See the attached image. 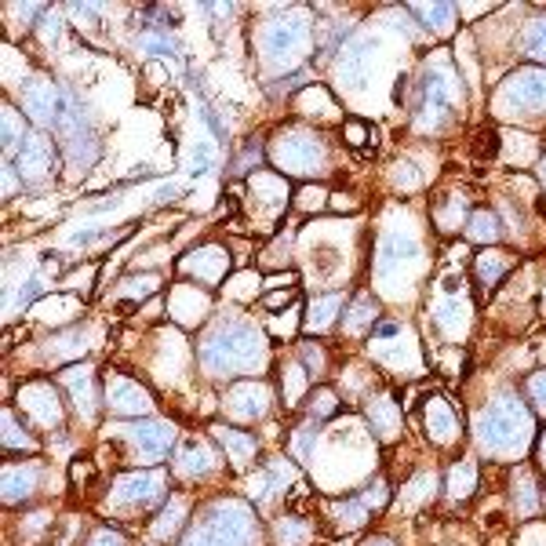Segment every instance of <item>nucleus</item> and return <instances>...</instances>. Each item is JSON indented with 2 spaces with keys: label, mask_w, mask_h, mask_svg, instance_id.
Segmentation results:
<instances>
[{
  "label": "nucleus",
  "mask_w": 546,
  "mask_h": 546,
  "mask_svg": "<svg viewBox=\"0 0 546 546\" xmlns=\"http://www.w3.org/2000/svg\"><path fill=\"white\" fill-rule=\"evenodd\" d=\"M539 175H543V182H546V157H543V164H539Z\"/></svg>",
  "instance_id": "obj_43"
},
{
  "label": "nucleus",
  "mask_w": 546,
  "mask_h": 546,
  "mask_svg": "<svg viewBox=\"0 0 546 546\" xmlns=\"http://www.w3.org/2000/svg\"><path fill=\"white\" fill-rule=\"evenodd\" d=\"M4 448H37V441H33L30 434H19V426H15V415H4Z\"/></svg>",
  "instance_id": "obj_34"
},
{
  "label": "nucleus",
  "mask_w": 546,
  "mask_h": 546,
  "mask_svg": "<svg viewBox=\"0 0 546 546\" xmlns=\"http://www.w3.org/2000/svg\"><path fill=\"white\" fill-rule=\"evenodd\" d=\"M474 488H477V463H470V459L455 463L452 474H448V492H452V499H466Z\"/></svg>",
  "instance_id": "obj_27"
},
{
  "label": "nucleus",
  "mask_w": 546,
  "mask_h": 546,
  "mask_svg": "<svg viewBox=\"0 0 546 546\" xmlns=\"http://www.w3.org/2000/svg\"><path fill=\"white\" fill-rule=\"evenodd\" d=\"M419 263V244L412 241V237H401V233H390V237H383V244H379V259H375V273L383 277V281H390L401 266H415Z\"/></svg>",
  "instance_id": "obj_12"
},
{
  "label": "nucleus",
  "mask_w": 546,
  "mask_h": 546,
  "mask_svg": "<svg viewBox=\"0 0 546 546\" xmlns=\"http://www.w3.org/2000/svg\"><path fill=\"white\" fill-rule=\"evenodd\" d=\"M412 11L419 19H426V26H430L437 37H448V33H452L455 4H412Z\"/></svg>",
  "instance_id": "obj_23"
},
{
  "label": "nucleus",
  "mask_w": 546,
  "mask_h": 546,
  "mask_svg": "<svg viewBox=\"0 0 546 546\" xmlns=\"http://www.w3.org/2000/svg\"><path fill=\"white\" fill-rule=\"evenodd\" d=\"M499 233H503L499 230V215L485 212V208L470 215V223H466V237L470 241H499Z\"/></svg>",
  "instance_id": "obj_30"
},
{
  "label": "nucleus",
  "mask_w": 546,
  "mask_h": 546,
  "mask_svg": "<svg viewBox=\"0 0 546 546\" xmlns=\"http://www.w3.org/2000/svg\"><path fill=\"white\" fill-rule=\"evenodd\" d=\"M33 492V466H26V470H19V466H4V499L8 503H15L19 496H30Z\"/></svg>",
  "instance_id": "obj_28"
},
{
  "label": "nucleus",
  "mask_w": 546,
  "mask_h": 546,
  "mask_svg": "<svg viewBox=\"0 0 546 546\" xmlns=\"http://www.w3.org/2000/svg\"><path fill=\"white\" fill-rule=\"evenodd\" d=\"M539 463L546 466V434H543V441H539Z\"/></svg>",
  "instance_id": "obj_42"
},
{
  "label": "nucleus",
  "mask_w": 546,
  "mask_h": 546,
  "mask_svg": "<svg viewBox=\"0 0 546 546\" xmlns=\"http://www.w3.org/2000/svg\"><path fill=\"white\" fill-rule=\"evenodd\" d=\"M22 106L33 121L44 124V128H59L62 113H66V99L59 95V88L44 77H33L26 88H22Z\"/></svg>",
  "instance_id": "obj_8"
},
{
  "label": "nucleus",
  "mask_w": 546,
  "mask_h": 546,
  "mask_svg": "<svg viewBox=\"0 0 546 546\" xmlns=\"http://www.w3.org/2000/svg\"><path fill=\"white\" fill-rule=\"evenodd\" d=\"M364 324H375V303H372V295H357L354 314L346 317V332H361Z\"/></svg>",
  "instance_id": "obj_33"
},
{
  "label": "nucleus",
  "mask_w": 546,
  "mask_h": 546,
  "mask_svg": "<svg viewBox=\"0 0 546 546\" xmlns=\"http://www.w3.org/2000/svg\"><path fill=\"white\" fill-rule=\"evenodd\" d=\"M332 517H335V525L343 528V532H350V528H357V525L368 521V503H364V496L361 499H346V503H335Z\"/></svg>",
  "instance_id": "obj_29"
},
{
  "label": "nucleus",
  "mask_w": 546,
  "mask_h": 546,
  "mask_svg": "<svg viewBox=\"0 0 546 546\" xmlns=\"http://www.w3.org/2000/svg\"><path fill=\"white\" fill-rule=\"evenodd\" d=\"M426 426H430L434 441H441V445L455 441V434H459V419H455V412L441 397H430V405H426Z\"/></svg>",
  "instance_id": "obj_16"
},
{
  "label": "nucleus",
  "mask_w": 546,
  "mask_h": 546,
  "mask_svg": "<svg viewBox=\"0 0 546 546\" xmlns=\"http://www.w3.org/2000/svg\"><path fill=\"white\" fill-rule=\"evenodd\" d=\"M19 401L26 405V412H37V415H41L44 423H59V419H62L59 405H55V394H51V386H44V383L26 386Z\"/></svg>",
  "instance_id": "obj_19"
},
{
  "label": "nucleus",
  "mask_w": 546,
  "mask_h": 546,
  "mask_svg": "<svg viewBox=\"0 0 546 546\" xmlns=\"http://www.w3.org/2000/svg\"><path fill=\"white\" fill-rule=\"evenodd\" d=\"M215 441H223V448L230 452L233 466H244L255 455V437L244 434V430H230V426H215L212 430Z\"/></svg>",
  "instance_id": "obj_21"
},
{
  "label": "nucleus",
  "mask_w": 546,
  "mask_h": 546,
  "mask_svg": "<svg viewBox=\"0 0 546 546\" xmlns=\"http://www.w3.org/2000/svg\"><path fill=\"white\" fill-rule=\"evenodd\" d=\"M164 492V474L161 470H142V474H128L117 481V492H113V499L117 503H153V499H161Z\"/></svg>",
  "instance_id": "obj_13"
},
{
  "label": "nucleus",
  "mask_w": 546,
  "mask_h": 546,
  "mask_svg": "<svg viewBox=\"0 0 546 546\" xmlns=\"http://www.w3.org/2000/svg\"><path fill=\"white\" fill-rule=\"evenodd\" d=\"M528 401H532L539 412H546V372H539L528 379Z\"/></svg>",
  "instance_id": "obj_37"
},
{
  "label": "nucleus",
  "mask_w": 546,
  "mask_h": 546,
  "mask_svg": "<svg viewBox=\"0 0 546 546\" xmlns=\"http://www.w3.org/2000/svg\"><path fill=\"white\" fill-rule=\"evenodd\" d=\"M175 470L186 477L208 474V470H212V452H208V445H204V441H193V437L190 441H182L179 459H175Z\"/></svg>",
  "instance_id": "obj_20"
},
{
  "label": "nucleus",
  "mask_w": 546,
  "mask_h": 546,
  "mask_svg": "<svg viewBox=\"0 0 546 546\" xmlns=\"http://www.w3.org/2000/svg\"><path fill=\"white\" fill-rule=\"evenodd\" d=\"M459 106V73L448 59L426 62L423 77V124H441Z\"/></svg>",
  "instance_id": "obj_7"
},
{
  "label": "nucleus",
  "mask_w": 546,
  "mask_h": 546,
  "mask_svg": "<svg viewBox=\"0 0 546 546\" xmlns=\"http://www.w3.org/2000/svg\"><path fill=\"white\" fill-rule=\"evenodd\" d=\"M179 270L186 273V277H197L204 288H215V284L226 277V270H230V255H226L223 248L208 244V248H197V252L186 255L179 263Z\"/></svg>",
  "instance_id": "obj_11"
},
{
  "label": "nucleus",
  "mask_w": 546,
  "mask_h": 546,
  "mask_svg": "<svg viewBox=\"0 0 546 546\" xmlns=\"http://www.w3.org/2000/svg\"><path fill=\"white\" fill-rule=\"evenodd\" d=\"M201 364L212 375H248L266 364V343L252 324H223L201 346Z\"/></svg>",
  "instance_id": "obj_1"
},
{
  "label": "nucleus",
  "mask_w": 546,
  "mask_h": 546,
  "mask_svg": "<svg viewBox=\"0 0 546 546\" xmlns=\"http://www.w3.org/2000/svg\"><path fill=\"white\" fill-rule=\"evenodd\" d=\"M255 536V517L248 514V506L244 503H226L212 506L208 514H204L201 525L190 528V536L182 546H248Z\"/></svg>",
  "instance_id": "obj_3"
},
{
  "label": "nucleus",
  "mask_w": 546,
  "mask_h": 546,
  "mask_svg": "<svg viewBox=\"0 0 546 546\" xmlns=\"http://www.w3.org/2000/svg\"><path fill=\"white\" fill-rule=\"evenodd\" d=\"M295 299H299V292H295V288H288V292H273V295H266L263 306H266V310H277V306H288V303H295Z\"/></svg>",
  "instance_id": "obj_38"
},
{
  "label": "nucleus",
  "mask_w": 546,
  "mask_h": 546,
  "mask_svg": "<svg viewBox=\"0 0 546 546\" xmlns=\"http://www.w3.org/2000/svg\"><path fill=\"white\" fill-rule=\"evenodd\" d=\"M106 408L121 415H139L150 408V394H146L139 383H132V379L113 375L110 383H106Z\"/></svg>",
  "instance_id": "obj_14"
},
{
  "label": "nucleus",
  "mask_w": 546,
  "mask_h": 546,
  "mask_svg": "<svg viewBox=\"0 0 546 546\" xmlns=\"http://www.w3.org/2000/svg\"><path fill=\"white\" fill-rule=\"evenodd\" d=\"M361 546H394V543H390V539H364Z\"/></svg>",
  "instance_id": "obj_41"
},
{
  "label": "nucleus",
  "mask_w": 546,
  "mask_h": 546,
  "mask_svg": "<svg viewBox=\"0 0 546 546\" xmlns=\"http://www.w3.org/2000/svg\"><path fill=\"white\" fill-rule=\"evenodd\" d=\"M226 405H230L233 415H241V419H255V415L266 412V390L255 383L233 386L230 397H226Z\"/></svg>",
  "instance_id": "obj_17"
},
{
  "label": "nucleus",
  "mask_w": 546,
  "mask_h": 546,
  "mask_svg": "<svg viewBox=\"0 0 546 546\" xmlns=\"http://www.w3.org/2000/svg\"><path fill=\"white\" fill-rule=\"evenodd\" d=\"M339 310H343V295H324V299H314V303H310V314H306V328H310V332H324V328L335 321Z\"/></svg>",
  "instance_id": "obj_25"
},
{
  "label": "nucleus",
  "mask_w": 546,
  "mask_h": 546,
  "mask_svg": "<svg viewBox=\"0 0 546 546\" xmlns=\"http://www.w3.org/2000/svg\"><path fill=\"white\" fill-rule=\"evenodd\" d=\"M314 30L306 15H284L263 26V59L270 62L273 70H292L295 62H303V55L310 51Z\"/></svg>",
  "instance_id": "obj_4"
},
{
  "label": "nucleus",
  "mask_w": 546,
  "mask_h": 546,
  "mask_svg": "<svg viewBox=\"0 0 546 546\" xmlns=\"http://www.w3.org/2000/svg\"><path fill=\"white\" fill-rule=\"evenodd\" d=\"M332 412H335V397L328 390H321L317 394V415H332Z\"/></svg>",
  "instance_id": "obj_40"
},
{
  "label": "nucleus",
  "mask_w": 546,
  "mask_h": 546,
  "mask_svg": "<svg viewBox=\"0 0 546 546\" xmlns=\"http://www.w3.org/2000/svg\"><path fill=\"white\" fill-rule=\"evenodd\" d=\"M368 62H372V41H368V37L346 44L343 55H339V77L357 88V84L364 81V73H368Z\"/></svg>",
  "instance_id": "obj_15"
},
{
  "label": "nucleus",
  "mask_w": 546,
  "mask_h": 546,
  "mask_svg": "<svg viewBox=\"0 0 546 546\" xmlns=\"http://www.w3.org/2000/svg\"><path fill=\"white\" fill-rule=\"evenodd\" d=\"M88 546H124V539L117 536V532H110V528H102V532H95V536H91Z\"/></svg>",
  "instance_id": "obj_39"
},
{
  "label": "nucleus",
  "mask_w": 546,
  "mask_h": 546,
  "mask_svg": "<svg viewBox=\"0 0 546 546\" xmlns=\"http://www.w3.org/2000/svg\"><path fill=\"white\" fill-rule=\"evenodd\" d=\"M124 441L135 448V452L146 459V463H157L168 455L175 441V426L172 423H157V419H146V423H132V426H121Z\"/></svg>",
  "instance_id": "obj_9"
},
{
  "label": "nucleus",
  "mask_w": 546,
  "mask_h": 546,
  "mask_svg": "<svg viewBox=\"0 0 546 546\" xmlns=\"http://www.w3.org/2000/svg\"><path fill=\"white\" fill-rule=\"evenodd\" d=\"M525 55L536 62H546V19H536L525 30Z\"/></svg>",
  "instance_id": "obj_32"
},
{
  "label": "nucleus",
  "mask_w": 546,
  "mask_h": 546,
  "mask_svg": "<svg viewBox=\"0 0 546 546\" xmlns=\"http://www.w3.org/2000/svg\"><path fill=\"white\" fill-rule=\"evenodd\" d=\"M182 514H186V503H182V499H172V503H168V510L161 514V521L153 525V536H157V539H172L175 532H179L182 521H186Z\"/></svg>",
  "instance_id": "obj_31"
},
{
  "label": "nucleus",
  "mask_w": 546,
  "mask_h": 546,
  "mask_svg": "<svg viewBox=\"0 0 546 546\" xmlns=\"http://www.w3.org/2000/svg\"><path fill=\"white\" fill-rule=\"evenodd\" d=\"M343 135H346V142H350L354 150H361V146H368V139H372V128H368L364 121H346Z\"/></svg>",
  "instance_id": "obj_36"
},
{
  "label": "nucleus",
  "mask_w": 546,
  "mask_h": 546,
  "mask_svg": "<svg viewBox=\"0 0 546 546\" xmlns=\"http://www.w3.org/2000/svg\"><path fill=\"white\" fill-rule=\"evenodd\" d=\"M532 437V412L521 401L506 397L477 415V441L492 455H514Z\"/></svg>",
  "instance_id": "obj_2"
},
{
  "label": "nucleus",
  "mask_w": 546,
  "mask_h": 546,
  "mask_svg": "<svg viewBox=\"0 0 546 546\" xmlns=\"http://www.w3.org/2000/svg\"><path fill=\"white\" fill-rule=\"evenodd\" d=\"M66 386H70L73 397H77L81 415L95 412V379H91V368H70V372H66Z\"/></svg>",
  "instance_id": "obj_22"
},
{
  "label": "nucleus",
  "mask_w": 546,
  "mask_h": 546,
  "mask_svg": "<svg viewBox=\"0 0 546 546\" xmlns=\"http://www.w3.org/2000/svg\"><path fill=\"white\" fill-rule=\"evenodd\" d=\"M514 503H517V517H532L539 510V488L528 470H517L514 477Z\"/></svg>",
  "instance_id": "obj_24"
},
{
  "label": "nucleus",
  "mask_w": 546,
  "mask_h": 546,
  "mask_svg": "<svg viewBox=\"0 0 546 546\" xmlns=\"http://www.w3.org/2000/svg\"><path fill=\"white\" fill-rule=\"evenodd\" d=\"M19 139H22V121H19V113L8 106V110H4V150L11 153Z\"/></svg>",
  "instance_id": "obj_35"
},
{
  "label": "nucleus",
  "mask_w": 546,
  "mask_h": 546,
  "mask_svg": "<svg viewBox=\"0 0 546 546\" xmlns=\"http://www.w3.org/2000/svg\"><path fill=\"white\" fill-rule=\"evenodd\" d=\"M368 419H372L375 434H379V437H394L397 423H401V412H397L394 401L379 397V401H372V408H368Z\"/></svg>",
  "instance_id": "obj_26"
},
{
  "label": "nucleus",
  "mask_w": 546,
  "mask_h": 546,
  "mask_svg": "<svg viewBox=\"0 0 546 546\" xmlns=\"http://www.w3.org/2000/svg\"><path fill=\"white\" fill-rule=\"evenodd\" d=\"M270 161L284 175H310L324 168V142L314 132H281L270 146Z\"/></svg>",
  "instance_id": "obj_6"
},
{
  "label": "nucleus",
  "mask_w": 546,
  "mask_h": 546,
  "mask_svg": "<svg viewBox=\"0 0 546 546\" xmlns=\"http://www.w3.org/2000/svg\"><path fill=\"white\" fill-rule=\"evenodd\" d=\"M510 266H514L510 252H481L474 263V273H477V281L492 292V288H499V281H503L506 273H510Z\"/></svg>",
  "instance_id": "obj_18"
},
{
  "label": "nucleus",
  "mask_w": 546,
  "mask_h": 546,
  "mask_svg": "<svg viewBox=\"0 0 546 546\" xmlns=\"http://www.w3.org/2000/svg\"><path fill=\"white\" fill-rule=\"evenodd\" d=\"M15 168L26 182H44L55 175V146L48 135H26L15 153Z\"/></svg>",
  "instance_id": "obj_10"
},
{
  "label": "nucleus",
  "mask_w": 546,
  "mask_h": 546,
  "mask_svg": "<svg viewBox=\"0 0 546 546\" xmlns=\"http://www.w3.org/2000/svg\"><path fill=\"white\" fill-rule=\"evenodd\" d=\"M546 110V70L543 66H525V70L510 73L496 91V113H539Z\"/></svg>",
  "instance_id": "obj_5"
}]
</instances>
